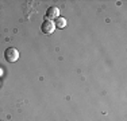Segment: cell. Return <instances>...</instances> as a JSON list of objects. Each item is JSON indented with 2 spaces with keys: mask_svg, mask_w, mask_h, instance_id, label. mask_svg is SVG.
Listing matches in <instances>:
<instances>
[{
  "mask_svg": "<svg viewBox=\"0 0 127 121\" xmlns=\"http://www.w3.org/2000/svg\"><path fill=\"white\" fill-rule=\"evenodd\" d=\"M4 58L10 63L16 62V60L19 59V51H18L15 47H7L5 51H4Z\"/></svg>",
  "mask_w": 127,
  "mask_h": 121,
  "instance_id": "1",
  "label": "cell"
},
{
  "mask_svg": "<svg viewBox=\"0 0 127 121\" xmlns=\"http://www.w3.org/2000/svg\"><path fill=\"white\" fill-rule=\"evenodd\" d=\"M41 30H42V32H43V34H46V35L53 34L54 30H56L54 22H53V20H47V19L43 20V23H42V26H41Z\"/></svg>",
  "mask_w": 127,
  "mask_h": 121,
  "instance_id": "2",
  "label": "cell"
},
{
  "mask_svg": "<svg viewBox=\"0 0 127 121\" xmlns=\"http://www.w3.org/2000/svg\"><path fill=\"white\" fill-rule=\"evenodd\" d=\"M45 15H46V19L47 20H53V22H54V19H57V18L60 16L58 7H49Z\"/></svg>",
  "mask_w": 127,
  "mask_h": 121,
  "instance_id": "3",
  "label": "cell"
},
{
  "mask_svg": "<svg viewBox=\"0 0 127 121\" xmlns=\"http://www.w3.org/2000/svg\"><path fill=\"white\" fill-rule=\"evenodd\" d=\"M54 26H56V28H64V27H66V19L58 16L56 19V22H54Z\"/></svg>",
  "mask_w": 127,
  "mask_h": 121,
  "instance_id": "4",
  "label": "cell"
}]
</instances>
